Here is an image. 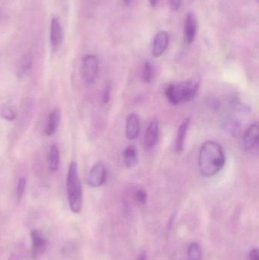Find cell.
<instances>
[{"mask_svg": "<svg viewBox=\"0 0 259 260\" xmlns=\"http://www.w3.org/2000/svg\"><path fill=\"white\" fill-rule=\"evenodd\" d=\"M190 119H186V120L181 123L179 130H178L176 145H175V150H176L177 153H180L181 151L183 150L186 136H187V132H188L189 127H190Z\"/></svg>", "mask_w": 259, "mask_h": 260, "instance_id": "obj_14", "label": "cell"}, {"mask_svg": "<svg viewBox=\"0 0 259 260\" xmlns=\"http://www.w3.org/2000/svg\"><path fill=\"white\" fill-rule=\"evenodd\" d=\"M66 186L70 209L74 213H79L82 210L83 194L79 177V168L76 161L71 162L68 168Z\"/></svg>", "mask_w": 259, "mask_h": 260, "instance_id": "obj_3", "label": "cell"}, {"mask_svg": "<svg viewBox=\"0 0 259 260\" xmlns=\"http://www.w3.org/2000/svg\"><path fill=\"white\" fill-rule=\"evenodd\" d=\"M134 200L137 204L144 206L146 204L147 200V195L145 191L143 189H138L134 194Z\"/></svg>", "mask_w": 259, "mask_h": 260, "instance_id": "obj_21", "label": "cell"}, {"mask_svg": "<svg viewBox=\"0 0 259 260\" xmlns=\"http://www.w3.org/2000/svg\"><path fill=\"white\" fill-rule=\"evenodd\" d=\"M258 255V249H253V250H251L250 253H249V259L250 260H259Z\"/></svg>", "mask_w": 259, "mask_h": 260, "instance_id": "obj_25", "label": "cell"}, {"mask_svg": "<svg viewBox=\"0 0 259 260\" xmlns=\"http://www.w3.org/2000/svg\"><path fill=\"white\" fill-rule=\"evenodd\" d=\"M123 1L124 3L125 6H129L132 3V0H123Z\"/></svg>", "mask_w": 259, "mask_h": 260, "instance_id": "obj_28", "label": "cell"}, {"mask_svg": "<svg viewBox=\"0 0 259 260\" xmlns=\"http://www.w3.org/2000/svg\"><path fill=\"white\" fill-rule=\"evenodd\" d=\"M187 256H188V260H202V250L197 243H193L190 244L187 252Z\"/></svg>", "mask_w": 259, "mask_h": 260, "instance_id": "obj_18", "label": "cell"}, {"mask_svg": "<svg viewBox=\"0 0 259 260\" xmlns=\"http://www.w3.org/2000/svg\"><path fill=\"white\" fill-rule=\"evenodd\" d=\"M99 59L94 55H86L82 60V75L88 85H93L97 79L99 70Z\"/></svg>", "mask_w": 259, "mask_h": 260, "instance_id": "obj_4", "label": "cell"}, {"mask_svg": "<svg viewBox=\"0 0 259 260\" xmlns=\"http://www.w3.org/2000/svg\"><path fill=\"white\" fill-rule=\"evenodd\" d=\"M59 160H60V155H59V148L57 145L53 144L50 147L48 154L49 168L52 172H56L59 169Z\"/></svg>", "mask_w": 259, "mask_h": 260, "instance_id": "obj_16", "label": "cell"}, {"mask_svg": "<svg viewBox=\"0 0 259 260\" xmlns=\"http://www.w3.org/2000/svg\"><path fill=\"white\" fill-rule=\"evenodd\" d=\"M197 31V21L193 12H190L186 17L184 24V41L186 44H190L194 41Z\"/></svg>", "mask_w": 259, "mask_h": 260, "instance_id": "obj_7", "label": "cell"}, {"mask_svg": "<svg viewBox=\"0 0 259 260\" xmlns=\"http://www.w3.org/2000/svg\"><path fill=\"white\" fill-rule=\"evenodd\" d=\"M50 45L53 52L57 51L62 43V28L59 18L54 17L50 24Z\"/></svg>", "mask_w": 259, "mask_h": 260, "instance_id": "obj_6", "label": "cell"}, {"mask_svg": "<svg viewBox=\"0 0 259 260\" xmlns=\"http://www.w3.org/2000/svg\"><path fill=\"white\" fill-rule=\"evenodd\" d=\"M123 158L126 168H132L138 163V154L136 148L133 145H129L123 152Z\"/></svg>", "mask_w": 259, "mask_h": 260, "instance_id": "obj_15", "label": "cell"}, {"mask_svg": "<svg viewBox=\"0 0 259 260\" xmlns=\"http://www.w3.org/2000/svg\"><path fill=\"white\" fill-rule=\"evenodd\" d=\"M1 117L5 120L12 121L16 118V112L9 107H4L1 110Z\"/></svg>", "mask_w": 259, "mask_h": 260, "instance_id": "obj_20", "label": "cell"}, {"mask_svg": "<svg viewBox=\"0 0 259 260\" xmlns=\"http://www.w3.org/2000/svg\"><path fill=\"white\" fill-rule=\"evenodd\" d=\"M137 260H146V254L144 252H141L138 256V259Z\"/></svg>", "mask_w": 259, "mask_h": 260, "instance_id": "obj_26", "label": "cell"}, {"mask_svg": "<svg viewBox=\"0 0 259 260\" xmlns=\"http://www.w3.org/2000/svg\"><path fill=\"white\" fill-rule=\"evenodd\" d=\"M61 120V112L59 109H54L48 117L47 126H46V134L47 136H52L56 133Z\"/></svg>", "mask_w": 259, "mask_h": 260, "instance_id": "obj_13", "label": "cell"}, {"mask_svg": "<svg viewBox=\"0 0 259 260\" xmlns=\"http://www.w3.org/2000/svg\"><path fill=\"white\" fill-rule=\"evenodd\" d=\"M258 124L257 123L251 125L249 129L246 130L244 138H243V145H244V148L246 151L252 150L258 145Z\"/></svg>", "mask_w": 259, "mask_h": 260, "instance_id": "obj_10", "label": "cell"}, {"mask_svg": "<svg viewBox=\"0 0 259 260\" xmlns=\"http://www.w3.org/2000/svg\"><path fill=\"white\" fill-rule=\"evenodd\" d=\"M154 75H155V70H154L153 65L152 62H146L142 72L143 81L146 83H149L153 80Z\"/></svg>", "mask_w": 259, "mask_h": 260, "instance_id": "obj_19", "label": "cell"}, {"mask_svg": "<svg viewBox=\"0 0 259 260\" xmlns=\"http://www.w3.org/2000/svg\"><path fill=\"white\" fill-rule=\"evenodd\" d=\"M106 180V170L101 163L96 164L91 168L88 176V184L91 187L98 188L103 186Z\"/></svg>", "mask_w": 259, "mask_h": 260, "instance_id": "obj_5", "label": "cell"}, {"mask_svg": "<svg viewBox=\"0 0 259 260\" xmlns=\"http://www.w3.org/2000/svg\"><path fill=\"white\" fill-rule=\"evenodd\" d=\"M26 188V180L24 177H21L18 180V185H17L16 189V195L17 199L18 201L22 199L23 196H24V191H25Z\"/></svg>", "mask_w": 259, "mask_h": 260, "instance_id": "obj_22", "label": "cell"}, {"mask_svg": "<svg viewBox=\"0 0 259 260\" xmlns=\"http://www.w3.org/2000/svg\"><path fill=\"white\" fill-rule=\"evenodd\" d=\"M140 124L138 116L135 114H129L126 120V134L129 139H136L139 134Z\"/></svg>", "mask_w": 259, "mask_h": 260, "instance_id": "obj_12", "label": "cell"}, {"mask_svg": "<svg viewBox=\"0 0 259 260\" xmlns=\"http://www.w3.org/2000/svg\"><path fill=\"white\" fill-rule=\"evenodd\" d=\"M32 64H33V57L30 53H27L21 59V63L18 68V76H24L27 74L30 69L32 68Z\"/></svg>", "mask_w": 259, "mask_h": 260, "instance_id": "obj_17", "label": "cell"}, {"mask_svg": "<svg viewBox=\"0 0 259 260\" xmlns=\"http://www.w3.org/2000/svg\"><path fill=\"white\" fill-rule=\"evenodd\" d=\"M225 165V156L220 144L214 141L205 142L201 147L199 168L201 174L211 177L218 174Z\"/></svg>", "mask_w": 259, "mask_h": 260, "instance_id": "obj_1", "label": "cell"}, {"mask_svg": "<svg viewBox=\"0 0 259 260\" xmlns=\"http://www.w3.org/2000/svg\"><path fill=\"white\" fill-rule=\"evenodd\" d=\"M110 85H107L105 87L103 94V102L104 104L108 103V102L109 101V98H110Z\"/></svg>", "mask_w": 259, "mask_h": 260, "instance_id": "obj_23", "label": "cell"}, {"mask_svg": "<svg viewBox=\"0 0 259 260\" xmlns=\"http://www.w3.org/2000/svg\"><path fill=\"white\" fill-rule=\"evenodd\" d=\"M169 44V35L165 30H160L155 35L153 43L152 53L155 57L162 56L163 53L167 50Z\"/></svg>", "mask_w": 259, "mask_h": 260, "instance_id": "obj_9", "label": "cell"}, {"mask_svg": "<svg viewBox=\"0 0 259 260\" xmlns=\"http://www.w3.org/2000/svg\"><path fill=\"white\" fill-rule=\"evenodd\" d=\"M158 1L159 0H149V3H150L151 6H155L158 4Z\"/></svg>", "mask_w": 259, "mask_h": 260, "instance_id": "obj_27", "label": "cell"}, {"mask_svg": "<svg viewBox=\"0 0 259 260\" xmlns=\"http://www.w3.org/2000/svg\"><path fill=\"white\" fill-rule=\"evenodd\" d=\"M32 239V257L36 259L41 256L47 247V241L40 231L33 230L30 233Z\"/></svg>", "mask_w": 259, "mask_h": 260, "instance_id": "obj_8", "label": "cell"}, {"mask_svg": "<svg viewBox=\"0 0 259 260\" xmlns=\"http://www.w3.org/2000/svg\"><path fill=\"white\" fill-rule=\"evenodd\" d=\"M159 136V122L158 119L152 120L147 127L144 136V145L147 148H152L157 143Z\"/></svg>", "mask_w": 259, "mask_h": 260, "instance_id": "obj_11", "label": "cell"}, {"mask_svg": "<svg viewBox=\"0 0 259 260\" xmlns=\"http://www.w3.org/2000/svg\"><path fill=\"white\" fill-rule=\"evenodd\" d=\"M200 80L198 78L178 84H170L166 87L164 94L167 100L173 105L190 102L199 91Z\"/></svg>", "mask_w": 259, "mask_h": 260, "instance_id": "obj_2", "label": "cell"}, {"mask_svg": "<svg viewBox=\"0 0 259 260\" xmlns=\"http://www.w3.org/2000/svg\"><path fill=\"white\" fill-rule=\"evenodd\" d=\"M171 10L178 11L181 6V0H169Z\"/></svg>", "mask_w": 259, "mask_h": 260, "instance_id": "obj_24", "label": "cell"}]
</instances>
